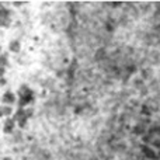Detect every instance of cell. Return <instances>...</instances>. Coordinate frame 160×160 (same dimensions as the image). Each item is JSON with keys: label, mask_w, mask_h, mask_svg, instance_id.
Masks as SVG:
<instances>
[{"label": "cell", "mask_w": 160, "mask_h": 160, "mask_svg": "<svg viewBox=\"0 0 160 160\" xmlns=\"http://www.w3.org/2000/svg\"><path fill=\"white\" fill-rule=\"evenodd\" d=\"M18 96H20L21 105H25L27 102L31 101V98H32V93H31V90L30 88H27V87H22L21 90L18 91Z\"/></svg>", "instance_id": "cell-1"}, {"label": "cell", "mask_w": 160, "mask_h": 160, "mask_svg": "<svg viewBox=\"0 0 160 160\" xmlns=\"http://www.w3.org/2000/svg\"><path fill=\"white\" fill-rule=\"evenodd\" d=\"M3 101H4L6 104H8V102L11 104V102L16 101V97H14V94H13V93H8V91H7V93L4 94V97H3Z\"/></svg>", "instance_id": "cell-2"}]
</instances>
